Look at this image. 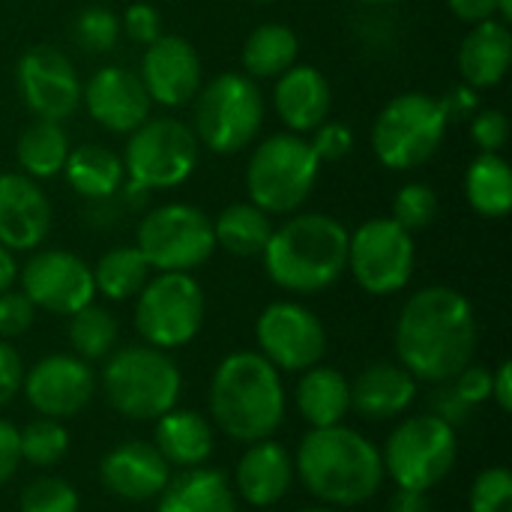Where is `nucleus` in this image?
Here are the masks:
<instances>
[{
	"mask_svg": "<svg viewBox=\"0 0 512 512\" xmlns=\"http://www.w3.org/2000/svg\"><path fill=\"white\" fill-rule=\"evenodd\" d=\"M477 315L471 300L450 285H426L411 294L396 318V357L417 381H453L477 351Z\"/></svg>",
	"mask_w": 512,
	"mask_h": 512,
	"instance_id": "obj_1",
	"label": "nucleus"
},
{
	"mask_svg": "<svg viewBox=\"0 0 512 512\" xmlns=\"http://www.w3.org/2000/svg\"><path fill=\"white\" fill-rule=\"evenodd\" d=\"M294 477L315 501L333 510L366 504L387 480L381 450L345 423L309 429L303 435L294 459Z\"/></svg>",
	"mask_w": 512,
	"mask_h": 512,
	"instance_id": "obj_2",
	"label": "nucleus"
},
{
	"mask_svg": "<svg viewBox=\"0 0 512 512\" xmlns=\"http://www.w3.org/2000/svg\"><path fill=\"white\" fill-rule=\"evenodd\" d=\"M348 237L330 213H297L273 228L261 252L264 273L288 294H321L348 270Z\"/></svg>",
	"mask_w": 512,
	"mask_h": 512,
	"instance_id": "obj_3",
	"label": "nucleus"
},
{
	"mask_svg": "<svg viewBox=\"0 0 512 512\" xmlns=\"http://www.w3.org/2000/svg\"><path fill=\"white\" fill-rule=\"evenodd\" d=\"M288 414L282 375L258 351H234L210 378V417L240 444L273 438Z\"/></svg>",
	"mask_w": 512,
	"mask_h": 512,
	"instance_id": "obj_4",
	"label": "nucleus"
},
{
	"mask_svg": "<svg viewBox=\"0 0 512 512\" xmlns=\"http://www.w3.org/2000/svg\"><path fill=\"white\" fill-rule=\"evenodd\" d=\"M102 393L120 417L147 423L177 408V399L183 393V375L168 357V351L150 345L114 348L105 357Z\"/></svg>",
	"mask_w": 512,
	"mask_h": 512,
	"instance_id": "obj_5",
	"label": "nucleus"
},
{
	"mask_svg": "<svg viewBox=\"0 0 512 512\" xmlns=\"http://www.w3.org/2000/svg\"><path fill=\"white\" fill-rule=\"evenodd\" d=\"M192 117V132L201 147L219 156L243 153L255 144L264 126V93L255 78L240 72H222L201 84Z\"/></svg>",
	"mask_w": 512,
	"mask_h": 512,
	"instance_id": "obj_6",
	"label": "nucleus"
},
{
	"mask_svg": "<svg viewBox=\"0 0 512 512\" xmlns=\"http://www.w3.org/2000/svg\"><path fill=\"white\" fill-rule=\"evenodd\" d=\"M321 177V162L312 153L309 141L294 132L267 135L249 153L246 165V192L255 207L270 216L297 213L312 195Z\"/></svg>",
	"mask_w": 512,
	"mask_h": 512,
	"instance_id": "obj_7",
	"label": "nucleus"
},
{
	"mask_svg": "<svg viewBox=\"0 0 512 512\" xmlns=\"http://www.w3.org/2000/svg\"><path fill=\"white\" fill-rule=\"evenodd\" d=\"M450 120L441 99L408 90L393 96L372 123L375 159L390 171H414L426 165L444 144Z\"/></svg>",
	"mask_w": 512,
	"mask_h": 512,
	"instance_id": "obj_8",
	"label": "nucleus"
},
{
	"mask_svg": "<svg viewBox=\"0 0 512 512\" xmlns=\"http://www.w3.org/2000/svg\"><path fill=\"white\" fill-rule=\"evenodd\" d=\"M456 459L459 435L435 414L402 420L381 450L384 474L396 483V489L414 492H429L444 483L456 468Z\"/></svg>",
	"mask_w": 512,
	"mask_h": 512,
	"instance_id": "obj_9",
	"label": "nucleus"
},
{
	"mask_svg": "<svg viewBox=\"0 0 512 512\" xmlns=\"http://www.w3.org/2000/svg\"><path fill=\"white\" fill-rule=\"evenodd\" d=\"M135 246L153 273H192L216 252L213 219L186 201L159 204L141 216Z\"/></svg>",
	"mask_w": 512,
	"mask_h": 512,
	"instance_id": "obj_10",
	"label": "nucleus"
},
{
	"mask_svg": "<svg viewBox=\"0 0 512 512\" xmlns=\"http://www.w3.org/2000/svg\"><path fill=\"white\" fill-rule=\"evenodd\" d=\"M201 144L189 123L177 117H147L135 132H129L123 150L126 180L147 189L162 192L183 186L198 168Z\"/></svg>",
	"mask_w": 512,
	"mask_h": 512,
	"instance_id": "obj_11",
	"label": "nucleus"
},
{
	"mask_svg": "<svg viewBox=\"0 0 512 512\" xmlns=\"http://www.w3.org/2000/svg\"><path fill=\"white\" fill-rule=\"evenodd\" d=\"M204 291L192 273H156L135 297V330L144 345L174 351L204 327Z\"/></svg>",
	"mask_w": 512,
	"mask_h": 512,
	"instance_id": "obj_12",
	"label": "nucleus"
},
{
	"mask_svg": "<svg viewBox=\"0 0 512 512\" xmlns=\"http://www.w3.org/2000/svg\"><path fill=\"white\" fill-rule=\"evenodd\" d=\"M417 267L414 234L390 216L369 219L348 237V273L372 297H390L408 288Z\"/></svg>",
	"mask_w": 512,
	"mask_h": 512,
	"instance_id": "obj_13",
	"label": "nucleus"
},
{
	"mask_svg": "<svg viewBox=\"0 0 512 512\" xmlns=\"http://www.w3.org/2000/svg\"><path fill=\"white\" fill-rule=\"evenodd\" d=\"M255 339L258 354L279 372H306L327 354V330L321 318L297 300L264 306L255 321Z\"/></svg>",
	"mask_w": 512,
	"mask_h": 512,
	"instance_id": "obj_14",
	"label": "nucleus"
},
{
	"mask_svg": "<svg viewBox=\"0 0 512 512\" xmlns=\"http://www.w3.org/2000/svg\"><path fill=\"white\" fill-rule=\"evenodd\" d=\"M15 84L24 108L36 120L63 123L81 108V78L75 63L51 48V45H33L18 57L15 66Z\"/></svg>",
	"mask_w": 512,
	"mask_h": 512,
	"instance_id": "obj_15",
	"label": "nucleus"
},
{
	"mask_svg": "<svg viewBox=\"0 0 512 512\" xmlns=\"http://www.w3.org/2000/svg\"><path fill=\"white\" fill-rule=\"evenodd\" d=\"M21 294L33 309L51 315H72L93 303V270L84 258L66 249H39L18 267Z\"/></svg>",
	"mask_w": 512,
	"mask_h": 512,
	"instance_id": "obj_16",
	"label": "nucleus"
},
{
	"mask_svg": "<svg viewBox=\"0 0 512 512\" xmlns=\"http://www.w3.org/2000/svg\"><path fill=\"white\" fill-rule=\"evenodd\" d=\"M21 393L39 417L69 420L96 396V372L75 354H48L24 369Z\"/></svg>",
	"mask_w": 512,
	"mask_h": 512,
	"instance_id": "obj_17",
	"label": "nucleus"
},
{
	"mask_svg": "<svg viewBox=\"0 0 512 512\" xmlns=\"http://www.w3.org/2000/svg\"><path fill=\"white\" fill-rule=\"evenodd\" d=\"M138 78L150 102L162 108H183L198 96L204 84V66L189 39L162 33L144 48Z\"/></svg>",
	"mask_w": 512,
	"mask_h": 512,
	"instance_id": "obj_18",
	"label": "nucleus"
},
{
	"mask_svg": "<svg viewBox=\"0 0 512 512\" xmlns=\"http://www.w3.org/2000/svg\"><path fill=\"white\" fill-rule=\"evenodd\" d=\"M81 105L102 129H108L114 135L135 132L153 111V102H150L138 72H132L129 66H120V63L99 66L87 78V84L81 87Z\"/></svg>",
	"mask_w": 512,
	"mask_h": 512,
	"instance_id": "obj_19",
	"label": "nucleus"
},
{
	"mask_svg": "<svg viewBox=\"0 0 512 512\" xmlns=\"http://www.w3.org/2000/svg\"><path fill=\"white\" fill-rule=\"evenodd\" d=\"M171 480V465L150 441H123L99 462V483L108 495L126 504H147L162 495Z\"/></svg>",
	"mask_w": 512,
	"mask_h": 512,
	"instance_id": "obj_20",
	"label": "nucleus"
},
{
	"mask_svg": "<svg viewBox=\"0 0 512 512\" xmlns=\"http://www.w3.org/2000/svg\"><path fill=\"white\" fill-rule=\"evenodd\" d=\"M51 231V201L39 180L27 174H0V246L33 252Z\"/></svg>",
	"mask_w": 512,
	"mask_h": 512,
	"instance_id": "obj_21",
	"label": "nucleus"
},
{
	"mask_svg": "<svg viewBox=\"0 0 512 512\" xmlns=\"http://www.w3.org/2000/svg\"><path fill=\"white\" fill-rule=\"evenodd\" d=\"M273 81V111L288 132L306 135L330 117L333 90L321 69L309 63H294Z\"/></svg>",
	"mask_w": 512,
	"mask_h": 512,
	"instance_id": "obj_22",
	"label": "nucleus"
},
{
	"mask_svg": "<svg viewBox=\"0 0 512 512\" xmlns=\"http://www.w3.org/2000/svg\"><path fill=\"white\" fill-rule=\"evenodd\" d=\"M294 486V456L276 444L273 438L255 441L237 462L234 471V495H240L249 507L267 510L276 507Z\"/></svg>",
	"mask_w": 512,
	"mask_h": 512,
	"instance_id": "obj_23",
	"label": "nucleus"
},
{
	"mask_svg": "<svg viewBox=\"0 0 512 512\" xmlns=\"http://www.w3.org/2000/svg\"><path fill=\"white\" fill-rule=\"evenodd\" d=\"M417 378L399 363H372L351 384V411L369 423L402 417L417 399Z\"/></svg>",
	"mask_w": 512,
	"mask_h": 512,
	"instance_id": "obj_24",
	"label": "nucleus"
},
{
	"mask_svg": "<svg viewBox=\"0 0 512 512\" xmlns=\"http://www.w3.org/2000/svg\"><path fill=\"white\" fill-rule=\"evenodd\" d=\"M462 84L474 90H492L498 87L512 63V33L510 24L489 18L483 24H474L456 54Z\"/></svg>",
	"mask_w": 512,
	"mask_h": 512,
	"instance_id": "obj_25",
	"label": "nucleus"
},
{
	"mask_svg": "<svg viewBox=\"0 0 512 512\" xmlns=\"http://www.w3.org/2000/svg\"><path fill=\"white\" fill-rule=\"evenodd\" d=\"M213 444V426L198 411L171 408L153 420V447L171 468H201L213 456Z\"/></svg>",
	"mask_w": 512,
	"mask_h": 512,
	"instance_id": "obj_26",
	"label": "nucleus"
},
{
	"mask_svg": "<svg viewBox=\"0 0 512 512\" xmlns=\"http://www.w3.org/2000/svg\"><path fill=\"white\" fill-rule=\"evenodd\" d=\"M156 512H237V495L222 471L201 465L168 480Z\"/></svg>",
	"mask_w": 512,
	"mask_h": 512,
	"instance_id": "obj_27",
	"label": "nucleus"
},
{
	"mask_svg": "<svg viewBox=\"0 0 512 512\" xmlns=\"http://www.w3.org/2000/svg\"><path fill=\"white\" fill-rule=\"evenodd\" d=\"M297 411L312 429L339 426L351 411V384L333 366H312L297 381Z\"/></svg>",
	"mask_w": 512,
	"mask_h": 512,
	"instance_id": "obj_28",
	"label": "nucleus"
},
{
	"mask_svg": "<svg viewBox=\"0 0 512 512\" xmlns=\"http://www.w3.org/2000/svg\"><path fill=\"white\" fill-rule=\"evenodd\" d=\"M63 177L75 195L84 201H105L120 192L126 183V168L123 159L102 147V144H81L72 147L63 165Z\"/></svg>",
	"mask_w": 512,
	"mask_h": 512,
	"instance_id": "obj_29",
	"label": "nucleus"
},
{
	"mask_svg": "<svg viewBox=\"0 0 512 512\" xmlns=\"http://www.w3.org/2000/svg\"><path fill=\"white\" fill-rule=\"evenodd\" d=\"M297 54H300L297 33L282 21H267L246 36L240 63L249 78L261 81V78H279L285 69L297 63Z\"/></svg>",
	"mask_w": 512,
	"mask_h": 512,
	"instance_id": "obj_30",
	"label": "nucleus"
},
{
	"mask_svg": "<svg viewBox=\"0 0 512 512\" xmlns=\"http://www.w3.org/2000/svg\"><path fill=\"white\" fill-rule=\"evenodd\" d=\"M270 234H273V216L255 207L252 201L228 204L213 219L216 249H225L234 258H261Z\"/></svg>",
	"mask_w": 512,
	"mask_h": 512,
	"instance_id": "obj_31",
	"label": "nucleus"
},
{
	"mask_svg": "<svg viewBox=\"0 0 512 512\" xmlns=\"http://www.w3.org/2000/svg\"><path fill=\"white\" fill-rule=\"evenodd\" d=\"M468 207L483 219H504L512 207V171L501 153H480L465 171Z\"/></svg>",
	"mask_w": 512,
	"mask_h": 512,
	"instance_id": "obj_32",
	"label": "nucleus"
},
{
	"mask_svg": "<svg viewBox=\"0 0 512 512\" xmlns=\"http://www.w3.org/2000/svg\"><path fill=\"white\" fill-rule=\"evenodd\" d=\"M69 150L72 147H69V135L63 129V123L33 120L18 135L15 159H18L21 174H27L33 180H51V177L63 174Z\"/></svg>",
	"mask_w": 512,
	"mask_h": 512,
	"instance_id": "obj_33",
	"label": "nucleus"
},
{
	"mask_svg": "<svg viewBox=\"0 0 512 512\" xmlns=\"http://www.w3.org/2000/svg\"><path fill=\"white\" fill-rule=\"evenodd\" d=\"M93 270V288L96 294H102L105 300L123 303L138 297V291L147 285V279L153 276V267L147 264V258L141 255L138 246H114L108 249Z\"/></svg>",
	"mask_w": 512,
	"mask_h": 512,
	"instance_id": "obj_34",
	"label": "nucleus"
},
{
	"mask_svg": "<svg viewBox=\"0 0 512 512\" xmlns=\"http://www.w3.org/2000/svg\"><path fill=\"white\" fill-rule=\"evenodd\" d=\"M66 336H69L72 354L90 363V360H105L117 348L120 327H117V318L105 306L87 303L84 309L69 315Z\"/></svg>",
	"mask_w": 512,
	"mask_h": 512,
	"instance_id": "obj_35",
	"label": "nucleus"
},
{
	"mask_svg": "<svg viewBox=\"0 0 512 512\" xmlns=\"http://www.w3.org/2000/svg\"><path fill=\"white\" fill-rule=\"evenodd\" d=\"M18 450L21 462L33 468H51L63 462V456L69 453V432L60 420H30L24 429H18Z\"/></svg>",
	"mask_w": 512,
	"mask_h": 512,
	"instance_id": "obj_36",
	"label": "nucleus"
},
{
	"mask_svg": "<svg viewBox=\"0 0 512 512\" xmlns=\"http://www.w3.org/2000/svg\"><path fill=\"white\" fill-rule=\"evenodd\" d=\"M120 18L105 6H84L72 18V42L87 54H108L120 42Z\"/></svg>",
	"mask_w": 512,
	"mask_h": 512,
	"instance_id": "obj_37",
	"label": "nucleus"
},
{
	"mask_svg": "<svg viewBox=\"0 0 512 512\" xmlns=\"http://www.w3.org/2000/svg\"><path fill=\"white\" fill-rule=\"evenodd\" d=\"M438 192L429 183H405L393 198V222H399L408 234L429 228L438 219Z\"/></svg>",
	"mask_w": 512,
	"mask_h": 512,
	"instance_id": "obj_38",
	"label": "nucleus"
},
{
	"mask_svg": "<svg viewBox=\"0 0 512 512\" xmlns=\"http://www.w3.org/2000/svg\"><path fill=\"white\" fill-rule=\"evenodd\" d=\"M18 507L21 512H78L81 498L72 483L60 477H39L24 486Z\"/></svg>",
	"mask_w": 512,
	"mask_h": 512,
	"instance_id": "obj_39",
	"label": "nucleus"
},
{
	"mask_svg": "<svg viewBox=\"0 0 512 512\" xmlns=\"http://www.w3.org/2000/svg\"><path fill=\"white\" fill-rule=\"evenodd\" d=\"M471 512H512V474L504 465L477 474L468 498Z\"/></svg>",
	"mask_w": 512,
	"mask_h": 512,
	"instance_id": "obj_40",
	"label": "nucleus"
},
{
	"mask_svg": "<svg viewBox=\"0 0 512 512\" xmlns=\"http://www.w3.org/2000/svg\"><path fill=\"white\" fill-rule=\"evenodd\" d=\"M309 147H312V153L318 156L321 165L324 162H342L354 150V132L342 120L327 117L318 129H312Z\"/></svg>",
	"mask_w": 512,
	"mask_h": 512,
	"instance_id": "obj_41",
	"label": "nucleus"
},
{
	"mask_svg": "<svg viewBox=\"0 0 512 512\" xmlns=\"http://www.w3.org/2000/svg\"><path fill=\"white\" fill-rule=\"evenodd\" d=\"M471 138L480 153H501L510 141V120L501 108H480L471 117Z\"/></svg>",
	"mask_w": 512,
	"mask_h": 512,
	"instance_id": "obj_42",
	"label": "nucleus"
},
{
	"mask_svg": "<svg viewBox=\"0 0 512 512\" xmlns=\"http://www.w3.org/2000/svg\"><path fill=\"white\" fill-rule=\"evenodd\" d=\"M36 321V309L33 303L21 294V291H3L0 294V339H18L24 336Z\"/></svg>",
	"mask_w": 512,
	"mask_h": 512,
	"instance_id": "obj_43",
	"label": "nucleus"
},
{
	"mask_svg": "<svg viewBox=\"0 0 512 512\" xmlns=\"http://www.w3.org/2000/svg\"><path fill=\"white\" fill-rule=\"evenodd\" d=\"M120 33H126L135 45H150L162 36V15L153 3H132L120 18Z\"/></svg>",
	"mask_w": 512,
	"mask_h": 512,
	"instance_id": "obj_44",
	"label": "nucleus"
},
{
	"mask_svg": "<svg viewBox=\"0 0 512 512\" xmlns=\"http://www.w3.org/2000/svg\"><path fill=\"white\" fill-rule=\"evenodd\" d=\"M429 414H435L438 420H444L447 426H453V429H459V426H465L468 420H471V414H474V408L459 396V390L453 387V381H441V384H435V390H432V396H429Z\"/></svg>",
	"mask_w": 512,
	"mask_h": 512,
	"instance_id": "obj_45",
	"label": "nucleus"
},
{
	"mask_svg": "<svg viewBox=\"0 0 512 512\" xmlns=\"http://www.w3.org/2000/svg\"><path fill=\"white\" fill-rule=\"evenodd\" d=\"M453 387L459 390V396H462L471 408H477V405H483V402L492 399V372H489L486 366L468 363V366L453 378Z\"/></svg>",
	"mask_w": 512,
	"mask_h": 512,
	"instance_id": "obj_46",
	"label": "nucleus"
},
{
	"mask_svg": "<svg viewBox=\"0 0 512 512\" xmlns=\"http://www.w3.org/2000/svg\"><path fill=\"white\" fill-rule=\"evenodd\" d=\"M21 381H24V363L18 351L6 339H0V408L21 393Z\"/></svg>",
	"mask_w": 512,
	"mask_h": 512,
	"instance_id": "obj_47",
	"label": "nucleus"
},
{
	"mask_svg": "<svg viewBox=\"0 0 512 512\" xmlns=\"http://www.w3.org/2000/svg\"><path fill=\"white\" fill-rule=\"evenodd\" d=\"M441 108H444V114H447L450 123L471 120L480 111V90H474L468 84H459L447 96H441Z\"/></svg>",
	"mask_w": 512,
	"mask_h": 512,
	"instance_id": "obj_48",
	"label": "nucleus"
},
{
	"mask_svg": "<svg viewBox=\"0 0 512 512\" xmlns=\"http://www.w3.org/2000/svg\"><path fill=\"white\" fill-rule=\"evenodd\" d=\"M21 465V450H18V429L0 417V486H6Z\"/></svg>",
	"mask_w": 512,
	"mask_h": 512,
	"instance_id": "obj_49",
	"label": "nucleus"
},
{
	"mask_svg": "<svg viewBox=\"0 0 512 512\" xmlns=\"http://www.w3.org/2000/svg\"><path fill=\"white\" fill-rule=\"evenodd\" d=\"M447 6L462 24H471V27L489 18H498V0H447Z\"/></svg>",
	"mask_w": 512,
	"mask_h": 512,
	"instance_id": "obj_50",
	"label": "nucleus"
},
{
	"mask_svg": "<svg viewBox=\"0 0 512 512\" xmlns=\"http://www.w3.org/2000/svg\"><path fill=\"white\" fill-rule=\"evenodd\" d=\"M492 399L498 402V408L504 414L512 411V363L504 360L495 372H492Z\"/></svg>",
	"mask_w": 512,
	"mask_h": 512,
	"instance_id": "obj_51",
	"label": "nucleus"
},
{
	"mask_svg": "<svg viewBox=\"0 0 512 512\" xmlns=\"http://www.w3.org/2000/svg\"><path fill=\"white\" fill-rule=\"evenodd\" d=\"M390 512H432V501L426 492L399 489L390 501Z\"/></svg>",
	"mask_w": 512,
	"mask_h": 512,
	"instance_id": "obj_52",
	"label": "nucleus"
},
{
	"mask_svg": "<svg viewBox=\"0 0 512 512\" xmlns=\"http://www.w3.org/2000/svg\"><path fill=\"white\" fill-rule=\"evenodd\" d=\"M18 279V261L15 252H9L6 246H0V294L9 291Z\"/></svg>",
	"mask_w": 512,
	"mask_h": 512,
	"instance_id": "obj_53",
	"label": "nucleus"
},
{
	"mask_svg": "<svg viewBox=\"0 0 512 512\" xmlns=\"http://www.w3.org/2000/svg\"><path fill=\"white\" fill-rule=\"evenodd\" d=\"M498 18H501L504 24H510V21H512V0H498Z\"/></svg>",
	"mask_w": 512,
	"mask_h": 512,
	"instance_id": "obj_54",
	"label": "nucleus"
},
{
	"mask_svg": "<svg viewBox=\"0 0 512 512\" xmlns=\"http://www.w3.org/2000/svg\"><path fill=\"white\" fill-rule=\"evenodd\" d=\"M363 6H387V3H396V0H357Z\"/></svg>",
	"mask_w": 512,
	"mask_h": 512,
	"instance_id": "obj_55",
	"label": "nucleus"
},
{
	"mask_svg": "<svg viewBox=\"0 0 512 512\" xmlns=\"http://www.w3.org/2000/svg\"><path fill=\"white\" fill-rule=\"evenodd\" d=\"M300 512H339V510H333V507H324V504H318V507H306V510H300Z\"/></svg>",
	"mask_w": 512,
	"mask_h": 512,
	"instance_id": "obj_56",
	"label": "nucleus"
},
{
	"mask_svg": "<svg viewBox=\"0 0 512 512\" xmlns=\"http://www.w3.org/2000/svg\"><path fill=\"white\" fill-rule=\"evenodd\" d=\"M249 3H276V0H249Z\"/></svg>",
	"mask_w": 512,
	"mask_h": 512,
	"instance_id": "obj_57",
	"label": "nucleus"
}]
</instances>
